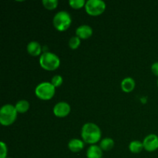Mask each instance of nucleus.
<instances>
[{
    "mask_svg": "<svg viewBox=\"0 0 158 158\" xmlns=\"http://www.w3.org/2000/svg\"><path fill=\"white\" fill-rule=\"evenodd\" d=\"M143 148V142L140 140H133L129 144V150L133 154H139L141 152Z\"/></svg>",
    "mask_w": 158,
    "mask_h": 158,
    "instance_id": "obj_15",
    "label": "nucleus"
},
{
    "mask_svg": "<svg viewBox=\"0 0 158 158\" xmlns=\"http://www.w3.org/2000/svg\"><path fill=\"white\" fill-rule=\"evenodd\" d=\"M157 86H158V80H157Z\"/></svg>",
    "mask_w": 158,
    "mask_h": 158,
    "instance_id": "obj_23",
    "label": "nucleus"
},
{
    "mask_svg": "<svg viewBox=\"0 0 158 158\" xmlns=\"http://www.w3.org/2000/svg\"><path fill=\"white\" fill-rule=\"evenodd\" d=\"M7 158H10V157H7Z\"/></svg>",
    "mask_w": 158,
    "mask_h": 158,
    "instance_id": "obj_24",
    "label": "nucleus"
},
{
    "mask_svg": "<svg viewBox=\"0 0 158 158\" xmlns=\"http://www.w3.org/2000/svg\"><path fill=\"white\" fill-rule=\"evenodd\" d=\"M86 2L85 0H70L69 1V5L72 9H80L85 8Z\"/></svg>",
    "mask_w": 158,
    "mask_h": 158,
    "instance_id": "obj_18",
    "label": "nucleus"
},
{
    "mask_svg": "<svg viewBox=\"0 0 158 158\" xmlns=\"http://www.w3.org/2000/svg\"><path fill=\"white\" fill-rule=\"evenodd\" d=\"M51 83L55 88L60 87L63 83V78L60 75H55L51 79Z\"/></svg>",
    "mask_w": 158,
    "mask_h": 158,
    "instance_id": "obj_20",
    "label": "nucleus"
},
{
    "mask_svg": "<svg viewBox=\"0 0 158 158\" xmlns=\"http://www.w3.org/2000/svg\"><path fill=\"white\" fill-rule=\"evenodd\" d=\"M101 130L94 123H86L81 129L82 140L90 145L97 144L101 139Z\"/></svg>",
    "mask_w": 158,
    "mask_h": 158,
    "instance_id": "obj_1",
    "label": "nucleus"
},
{
    "mask_svg": "<svg viewBox=\"0 0 158 158\" xmlns=\"http://www.w3.org/2000/svg\"><path fill=\"white\" fill-rule=\"evenodd\" d=\"M106 5L103 0H88L85 6L86 13L91 16H98L105 12Z\"/></svg>",
    "mask_w": 158,
    "mask_h": 158,
    "instance_id": "obj_6",
    "label": "nucleus"
},
{
    "mask_svg": "<svg viewBox=\"0 0 158 158\" xmlns=\"http://www.w3.org/2000/svg\"><path fill=\"white\" fill-rule=\"evenodd\" d=\"M15 107L18 114H25L27 112L30 107V104L26 100H22L17 102L15 105Z\"/></svg>",
    "mask_w": 158,
    "mask_h": 158,
    "instance_id": "obj_14",
    "label": "nucleus"
},
{
    "mask_svg": "<svg viewBox=\"0 0 158 158\" xmlns=\"http://www.w3.org/2000/svg\"><path fill=\"white\" fill-rule=\"evenodd\" d=\"M40 65L46 71H54L60 66V60L56 54L51 52H45L40 56Z\"/></svg>",
    "mask_w": 158,
    "mask_h": 158,
    "instance_id": "obj_2",
    "label": "nucleus"
},
{
    "mask_svg": "<svg viewBox=\"0 0 158 158\" xmlns=\"http://www.w3.org/2000/svg\"><path fill=\"white\" fill-rule=\"evenodd\" d=\"M28 53L32 56H40L42 55V46L38 42L36 41H31L28 43L27 47Z\"/></svg>",
    "mask_w": 158,
    "mask_h": 158,
    "instance_id": "obj_10",
    "label": "nucleus"
},
{
    "mask_svg": "<svg viewBox=\"0 0 158 158\" xmlns=\"http://www.w3.org/2000/svg\"><path fill=\"white\" fill-rule=\"evenodd\" d=\"M68 148L73 153H78L84 148V141L78 138L71 139L68 143Z\"/></svg>",
    "mask_w": 158,
    "mask_h": 158,
    "instance_id": "obj_11",
    "label": "nucleus"
},
{
    "mask_svg": "<svg viewBox=\"0 0 158 158\" xmlns=\"http://www.w3.org/2000/svg\"><path fill=\"white\" fill-rule=\"evenodd\" d=\"M136 86L135 80L131 77H126L123 79L120 83L121 89L124 93H131Z\"/></svg>",
    "mask_w": 158,
    "mask_h": 158,
    "instance_id": "obj_12",
    "label": "nucleus"
},
{
    "mask_svg": "<svg viewBox=\"0 0 158 158\" xmlns=\"http://www.w3.org/2000/svg\"><path fill=\"white\" fill-rule=\"evenodd\" d=\"M7 145L3 141L0 142V158H7Z\"/></svg>",
    "mask_w": 158,
    "mask_h": 158,
    "instance_id": "obj_21",
    "label": "nucleus"
},
{
    "mask_svg": "<svg viewBox=\"0 0 158 158\" xmlns=\"http://www.w3.org/2000/svg\"><path fill=\"white\" fill-rule=\"evenodd\" d=\"M80 43H81V40L78 36L75 35V36H72L69 39L68 44H69V48L71 49L75 50V49H78L79 46H80Z\"/></svg>",
    "mask_w": 158,
    "mask_h": 158,
    "instance_id": "obj_19",
    "label": "nucleus"
},
{
    "mask_svg": "<svg viewBox=\"0 0 158 158\" xmlns=\"http://www.w3.org/2000/svg\"><path fill=\"white\" fill-rule=\"evenodd\" d=\"M151 72L155 77H158V62H155L151 66Z\"/></svg>",
    "mask_w": 158,
    "mask_h": 158,
    "instance_id": "obj_22",
    "label": "nucleus"
},
{
    "mask_svg": "<svg viewBox=\"0 0 158 158\" xmlns=\"http://www.w3.org/2000/svg\"><path fill=\"white\" fill-rule=\"evenodd\" d=\"M70 105L66 102H59L53 106L52 112L58 118H64L70 114Z\"/></svg>",
    "mask_w": 158,
    "mask_h": 158,
    "instance_id": "obj_7",
    "label": "nucleus"
},
{
    "mask_svg": "<svg viewBox=\"0 0 158 158\" xmlns=\"http://www.w3.org/2000/svg\"><path fill=\"white\" fill-rule=\"evenodd\" d=\"M56 88L49 82H43L36 86L35 89V95L40 100L47 101L55 96Z\"/></svg>",
    "mask_w": 158,
    "mask_h": 158,
    "instance_id": "obj_5",
    "label": "nucleus"
},
{
    "mask_svg": "<svg viewBox=\"0 0 158 158\" xmlns=\"http://www.w3.org/2000/svg\"><path fill=\"white\" fill-rule=\"evenodd\" d=\"M93 29L88 25H81L76 29V35L80 40H88L93 35Z\"/></svg>",
    "mask_w": 158,
    "mask_h": 158,
    "instance_id": "obj_9",
    "label": "nucleus"
},
{
    "mask_svg": "<svg viewBox=\"0 0 158 158\" xmlns=\"http://www.w3.org/2000/svg\"><path fill=\"white\" fill-rule=\"evenodd\" d=\"M72 18L70 14L66 11H60L53 17L52 24L54 28L60 32L67 30L71 26Z\"/></svg>",
    "mask_w": 158,
    "mask_h": 158,
    "instance_id": "obj_4",
    "label": "nucleus"
},
{
    "mask_svg": "<svg viewBox=\"0 0 158 158\" xmlns=\"http://www.w3.org/2000/svg\"><path fill=\"white\" fill-rule=\"evenodd\" d=\"M18 112L15 106L5 104L0 110V123L4 127H9L16 120Z\"/></svg>",
    "mask_w": 158,
    "mask_h": 158,
    "instance_id": "obj_3",
    "label": "nucleus"
},
{
    "mask_svg": "<svg viewBox=\"0 0 158 158\" xmlns=\"http://www.w3.org/2000/svg\"><path fill=\"white\" fill-rule=\"evenodd\" d=\"M58 1L57 0H43L42 4L45 9L48 10H54L58 6Z\"/></svg>",
    "mask_w": 158,
    "mask_h": 158,
    "instance_id": "obj_17",
    "label": "nucleus"
},
{
    "mask_svg": "<svg viewBox=\"0 0 158 158\" xmlns=\"http://www.w3.org/2000/svg\"><path fill=\"white\" fill-rule=\"evenodd\" d=\"M143 148L148 152H154L158 149V136L154 134H148L143 140Z\"/></svg>",
    "mask_w": 158,
    "mask_h": 158,
    "instance_id": "obj_8",
    "label": "nucleus"
},
{
    "mask_svg": "<svg viewBox=\"0 0 158 158\" xmlns=\"http://www.w3.org/2000/svg\"><path fill=\"white\" fill-rule=\"evenodd\" d=\"M87 158H102L103 157V150L97 144L90 145L86 151Z\"/></svg>",
    "mask_w": 158,
    "mask_h": 158,
    "instance_id": "obj_13",
    "label": "nucleus"
},
{
    "mask_svg": "<svg viewBox=\"0 0 158 158\" xmlns=\"http://www.w3.org/2000/svg\"><path fill=\"white\" fill-rule=\"evenodd\" d=\"M99 146L103 150V151H109L114 148V140L110 137H106L100 141Z\"/></svg>",
    "mask_w": 158,
    "mask_h": 158,
    "instance_id": "obj_16",
    "label": "nucleus"
}]
</instances>
